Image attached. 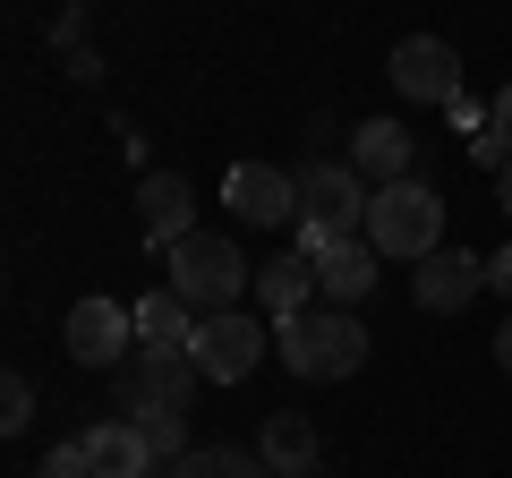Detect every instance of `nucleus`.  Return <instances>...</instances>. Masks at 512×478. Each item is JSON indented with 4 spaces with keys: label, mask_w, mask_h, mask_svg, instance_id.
Returning a JSON list of instances; mask_svg holds the SVG:
<instances>
[{
    "label": "nucleus",
    "mask_w": 512,
    "mask_h": 478,
    "mask_svg": "<svg viewBox=\"0 0 512 478\" xmlns=\"http://www.w3.org/2000/svg\"><path fill=\"white\" fill-rule=\"evenodd\" d=\"M77 436H86V453H94V478H154V470H163L154 444H146V427L120 419V410L94 419V427H77Z\"/></svg>",
    "instance_id": "f8f14e48"
},
{
    "label": "nucleus",
    "mask_w": 512,
    "mask_h": 478,
    "mask_svg": "<svg viewBox=\"0 0 512 478\" xmlns=\"http://www.w3.org/2000/svg\"><path fill=\"white\" fill-rule=\"evenodd\" d=\"M154 478H265L248 453H231V444H197L188 461H171V470H154Z\"/></svg>",
    "instance_id": "6ab92c4d"
},
{
    "label": "nucleus",
    "mask_w": 512,
    "mask_h": 478,
    "mask_svg": "<svg viewBox=\"0 0 512 478\" xmlns=\"http://www.w3.org/2000/svg\"><path fill=\"white\" fill-rule=\"evenodd\" d=\"M137 231L163 257L197 231V188H188V171H137Z\"/></svg>",
    "instance_id": "9d476101"
},
{
    "label": "nucleus",
    "mask_w": 512,
    "mask_h": 478,
    "mask_svg": "<svg viewBox=\"0 0 512 478\" xmlns=\"http://www.w3.org/2000/svg\"><path fill=\"white\" fill-rule=\"evenodd\" d=\"M137 342L188 350V342H197V308H188L180 291H146V299H137Z\"/></svg>",
    "instance_id": "f3484780"
},
{
    "label": "nucleus",
    "mask_w": 512,
    "mask_h": 478,
    "mask_svg": "<svg viewBox=\"0 0 512 478\" xmlns=\"http://www.w3.org/2000/svg\"><path fill=\"white\" fill-rule=\"evenodd\" d=\"M367 197H376V188H359V171H350V163L299 171V205H308L299 222H316L325 239H359L367 231Z\"/></svg>",
    "instance_id": "423d86ee"
},
{
    "label": "nucleus",
    "mask_w": 512,
    "mask_h": 478,
    "mask_svg": "<svg viewBox=\"0 0 512 478\" xmlns=\"http://www.w3.org/2000/svg\"><path fill=\"white\" fill-rule=\"evenodd\" d=\"M478 291H487V257H470V248H436V257H419V274H410V299H419L427 316L470 308Z\"/></svg>",
    "instance_id": "9b49d317"
},
{
    "label": "nucleus",
    "mask_w": 512,
    "mask_h": 478,
    "mask_svg": "<svg viewBox=\"0 0 512 478\" xmlns=\"http://www.w3.org/2000/svg\"><path fill=\"white\" fill-rule=\"evenodd\" d=\"M137 427H146V444H154L163 470H171V461H188V410H146Z\"/></svg>",
    "instance_id": "aec40b11"
},
{
    "label": "nucleus",
    "mask_w": 512,
    "mask_h": 478,
    "mask_svg": "<svg viewBox=\"0 0 512 478\" xmlns=\"http://www.w3.org/2000/svg\"><path fill=\"white\" fill-rule=\"evenodd\" d=\"M222 205H231L239 222H265V231H299V180L291 171H274V163H239L231 180H222Z\"/></svg>",
    "instance_id": "6e6552de"
},
{
    "label": "nucleus",
    "mask_w": 512,
    "mask_h": 478,
    "mask_svg": "<svg viewBox=\"0 0 512 478\" xmlns=\"http://www.w3.org/2000/svg\"><path fill=\"white\" fill-rule=\"evenodd\" d=\"M197 359L188 350H171V342H137L120 359V419H146V410H188L197 402Z\"/></svg>",
    "instance_id": "20e7f679"
},
{
    "label": "nucleus",
    "mask_w": 512,
    "mask_h": 478,
    "mask_svg": "<svg viewBox=\"0 0 512 478\" xmlns=\"http://www.w3.org/2000/svg\"><path fill=\"white\" fill-rule=\"evenodd\" d=\"M256 308L274 316H299V308H316V257L308 248H282V257H265L256 265Z\"/></svg>",
    "instance_id": "4468645a"
},
{
    "label": "nucleus",
    "mask_w": 512,
    "mask_h": 478,
    "mask_svg": "<svg viewBox=\"0 0 512 478\" xmlns=\"http://www.w3.org/2000/svg\"><path fill=\"white\" fill-rule=\"evenodd\" d=\"M265 478H291V470H265Z\"/></svg>",
    "instance_id": "a878e982"
},
{
    "label": "nucleus",
    "mask_w": 512,
    "mask_h": 478,
    "mask_svg": "<svg viewBox=\"0 0 512 478\" xmlns=\"http://www.w3.org/2000/svg\"><path fill=\"white\" fill-rule=\"evenodd\" d=\"M274 342V333L256 325L248 308H222V316H197V342H188V359H197L205 385H239V376H256V350Z\"/></svg>",
    "instance_id": "39448f33"
},
{
    "label": "nucleus",
    "mask_w": 512,
    "mask_h": 478,
    "mask_svg": "<svg viewBox=\"0 0 512 478\" xmlns=\"http://www.w3.org/2000/svg\"><path fill=\"white\" fill-rule=\"evenodd\" d=\"M495 205H504V214H512V163L495 171Z\"/></svg>",
    "instance_id": "393cba45"
},
{
    "label": "nucleus",
    "mask_w": 512,
    "mask_h": 478,
    "mask_svg": "<svg viewBox=\"0 0 512 478\" xmlns=\"http://www.w3.org/2000/svg\"><path fill=\"white\" fill-rule=\"evenodd\" d=\"M274 350H282V368L308 376V385H333V376H359L367 359V325L350 308H299L274 325Z\"/></svg>",
    "instance_id": "f257e3e1"
},
{
    "label": "nucleus",
    "mask_w": 512,
    "mask_h": 478,
    "mask_svg": "<svg viewBox=\"0 0 512 478\" xmlns=\"http://www.w3.org/2000/svg\"><path fill=\"white\" fill-rule=\"evenodd\" d=\"M376 248L367 239H333L325 257H316V291H325V308H359L367 291H376Z\"/></svg>",
    "instance_id": "2eb2a0df"
},
{
    "label": "nucleus",
    "mask_w": 512,
    "mask_h": 478,
    "mask_svg": "<svg viewBox=\"0 0 512 478\" xmlns=\"http://www.w3.org/2000/svg\"><path fill=\"white\" fill-rule=\"evenodd\" d=\"M470 163H487V171H504V163H512V86H495V103H487V129L470 137Z\"/></svg>",
    "instance_id": "a211bd4d"
},
{
    "label": "nucleus",
    "mask_w": 512,
    "mask_h": 478,
    "mask_svg": "<svg viewBox=\"0 0 512 478\" xmlns=\"http://www.w3.org/2000/svg\"><path fill=\"white\" fill-rule=\"evenodd\" d=\"M495 368H504V376H512V325H504V333H495Z\"/></svg>",
    "instance_id": "b1692460"
},
{
    "label": "nucleus",
    "mask_w": 512,
    "mask_h": 478,
    "mask_svg": "<svg viewBox=\"0 0 512 478\" xmlns=\"http://www.w3.org/2000/svg\"><path fill=\"white\" fill-rule=\"evenodd\" d=\"M256 461H265V470L308 478V470H316V427L299 419V410H274V419L256 427Z\"/></svg>",
    "instance_id": "dca6fc26"
},
{
    "label": "nucleus",
    "mask_w": 512,
    "mask_h": 478,
    "mask_svg": "<svg viewBox=\"0 0 512 478\" xmlns=\"http://www.w3.org/2000/svg\"><path fill=\"white\" fill-rule=\"evenodd\" d=\"M487 282H495V291H512V248H495V257H487Z\"/></svg>",
    "instance_id": "5701e85b"
},
{
    "label": "nucleus",
    "mask_w": 512,
    "mask_h": 478,
    "mask_svg": "<svg viewBox=\"0 0 512 478\" xmlns=\"http://www.w3.org/2000/svg\"><path fill=\"white\" fill-rule=\"evenodd\" d=\"M171 291L188 299L197 316H222V308H239V291L256 282V265L239 257V239H222V231H188L180 248H171Z\"/></svg>",
    "instance_id": "7ed1b4c3"
},
{
    "label": "nucleus",
    "mask_w": 512,
    "mask_h": 478,
    "mask_svg": "<svg viewBox=\"0 0 512 478\" xmlns=\"http://www.w3.org/2000/svg\"><path fill=\"white\" fill-rule=\"evenodd\" d=\"M393 94L402 103H453L461 94V52L444 35H402L393 43Z\"/></svg>",
    "instance_id": "1a4fd4ad"
},
{
    "label": "nucleus",
    "mask_w": 512,
    "mask_h": 478,
    "mask_svg": "<svg viewBox=\"0 0 512 478\" xmlns=\"http://www.w3.org/2000/svg\"><path fill=\"white\" fill-rule=\"evenodd\" d=\"M410 154H419V137H410L402 120H367V129H350V171L376 180V188L410 180Z\"/></svg>",
    "instance_id": "ddd939ff"
},
{
    "label": "nucleus",
    "mask_w": 512,
    "mask_h": 478,
    "mask_svg": "<svg viewBox=\"0 0 512 478\" xmlns=\"http://www.w3.org/2000/svg\"><path fill=\"white\" fill-rule=\"evenodd\" d=\"M26 419H35V385L9 376V385H0V427H26Z\"/></svg>",
    "instance_id": "4be33fe9"
},
{
    "label": "nucleus",
    "mask_w": 512,
    "mask_h": 478,
    "mask_svg": "<svg viewBox=\"0 0 512 478\" xmlns=\"http://www.w3.org/2000/svg\"><path fill=\"white\" fill-rule=\"evenodd\" d=\"M359 239L376 248V257H402V265L436 257V248H444V197L410 171V180H393V188L367 197V231H359Z\"/></svg>",
    "instance_id": "f03ea898"
},
{
    "label": "nucleus",
    "mask_w": 512,
    "mask_h": 478,
    "mask_svg": "<svg viewBox=\"0 0 512 478\" xmlns=\"http://www.w3.org/2000/svg\"><path fill=\"white\" fill-rule=\"evenodd\" d=\"M60 342H69V359H86V368H120L128 350H137V308H120V299H77L69 325H60Z\"/></svg>",
    "instance_id": "0eeeda50"
},
{
    "label": "nucleus",
    "mask_w": 512,
    "mask_h": 478,
    "mask_svg": "<svg viewBox=\"0 0 512 478\" xmlns=\"http://www.w3.org/2000/svg\"><path fill=\"white\" fill-rule=\"evenodd\" d=\"M35 478H94V453H86V436H60L52 453L35 461Z\"/></svg>",
    "instance_id": "412c9836"
}]
</instances>
